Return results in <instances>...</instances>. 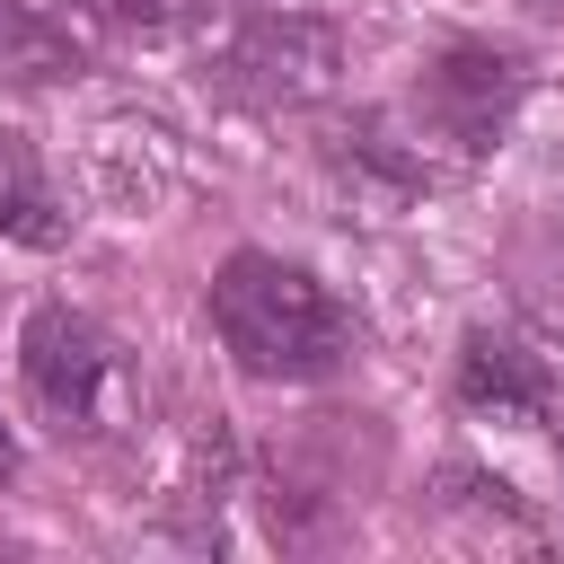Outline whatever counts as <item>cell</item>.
I'll list each match as a JSON object with an SVG mask.
<instances>
[{
    "mask_svg": "<svg viewBox=\"0 0 564 564\" xmlns=\"http://www.w3.org/2000/svg\"><path fill=\"white\" fill-rule=\"evenodd\" d=\"M9 467H18V441H9V423H0V476H9Z\"/></svg>",
    "mask_w": 564,
    "mask_h": 564,
    "instance_id": "cell-8",
    "label": "cell"
},
{
    "mask_svg": "<svg viewBox=\"0 0 564 564\" xmlns=\"http://www.w3.org/2000/svg\"><path fill=\"white\" fill-rule=\"evenodd\" d=\"M0 238L35 247V256H53L70 238V212L53 203V185H44V167H35V150L18 132H0Z\"/></svg>",
    "mask_w": 564,
    "mask_h": 564,
    "instance_id": "cell-6",
    "label": "cell"
},
{
    "mask_svg": "<svg viewBox=\"0 0 564 564\" xmlns=\"http://www.w3.org/2000/svg\"><path fill=\"white\" fill-rule=\"evenodd\" d=\"M520 88H529L520 53H502V44H441V53L423 62V79H414V115H423V132L449 141L458 159H485V150L502 141Z\"/></svg>",
    "mask_w": 564,
    "mask_h": 564,
    "instance_id": "cell-2",
    "label": "cell"
},
{
    "mask_svg": "<svg viewBox=\"0 0 564 564\" xmlns=\"http://www.w3.org/2000/svg\"><path fill=\"white\" fill-rule=\"evenodd\" d=\"M212 335L220 352L247 370V379H273V388H300V379H335L352 361V317L344 300L308 273V264H282L264 247H238L220 273H212Z\"/></svg>",
    "mask_w": 564,
    "mask_h": 564,
    "instance_id": "cell-1",
    "label": "cell"
},
{
    "mask_svg": "<svg viewBox=\"0 0 564 564\" xmlns=\"http://www.w3.org/2000/svg\"><path fill=\"white\" fill-rule=\"evenodd\" d=\"M458 405H467V414H494V423H546L555 379H546V361L520 352L511 335L476 326V335L458 344Z\"/></svg>",
    "mask_w": 564,
    "mask_h": 564,
    "instance_id": "cell-4",
    "label": "cell"
},
{
    "mask_svg": "<svg viewBox=\"0 0 564 564\" xmlns=\"http://www.w3.org/2000/svg\"><path fill=\"white\" fill-rule=\"evenodd\" d=\"M79 18H97V26H115V35H185V26H203L212 18V0H70Z\"/></svg>",
    "mask_w": 564,
    "mask_h": 564,
    "instance_id": "cell-7",
    "label": "cell"
},
{
    "mask_svg": "<svg viewBox=\"0 0 564 564\" xmlns=\"http://www.w3.org/2000/svg\"><path fill=\"white\" fill-rule=\"evenodd\" d=\"M70 79H88V44L62 18L0 0V88H70Z\"/></svg>",
    "mask_w": 564,
    "mask_h": 564,
    "instance_id": "cell-5",
    "label": "cell"
},
{
    "mask_svg": "<svg viewBox=\"0 0 564 564\" xmlns=\"http://www.w3.org/2000/svg\"><path fill=\"white\" fill-rule=\"evenodd\" d=\"M18 379H26V397H35L62 432H88L97 405H106V388H115V344H106L97 317L44 300V308L26 317V335H18Z\"/></svg>",
    "mask_w": 564,
    "mask_h": 564,
    "instance_id": "cell-3",
    "label": "cell"
}]
</instances>
